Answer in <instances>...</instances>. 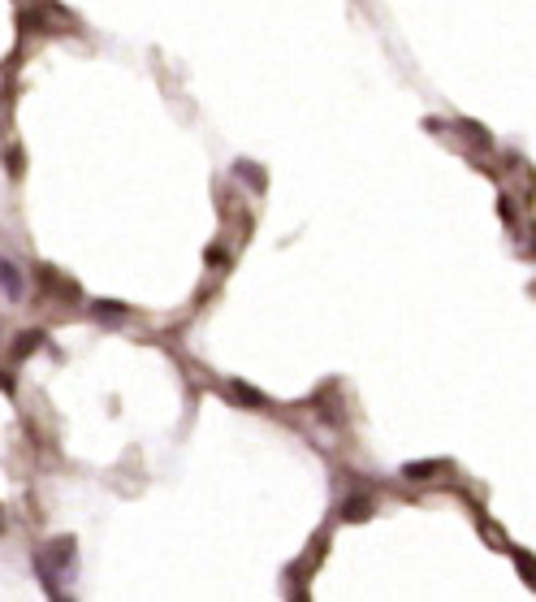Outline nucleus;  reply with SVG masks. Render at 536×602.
Masks as SVG:
<instances>
[{
  "label": "nucleus",
  "mask_w": 536,
  "mask_h": 602,
  "mask_svg": "<svg viewBox=\"0 0 536 602\" xmlns=\"http://www.w3.org/2000/svg\"><path fill=\"white\" fill-rule=\"evenodd\" d=\"M229 390H234V399H243L246 407H264V395H260L255 386H243V381H234Z\"/></svg>",
  "instance_id": "20e7f679"
},
{
  "label": "nucleus",
  "mask_w": 536,
  "mask_h": 602,
  "mask_svg": "<svg viewBox=\"0 0 536 602\" xmlns=\"http://www.w3.org/2000/svg\"><path fill=\"white\" fill-rule=\"evenodd\" d=\"M372 516V499L367 494H350L341 502V520H367Z\"/></svg>",
  "instance_id": "f257e3e1"
},
{
  "label": "nucleus",
  "mask_w": 536,
  "mask_h": 602,
  "mask_svg": "<svg viewBox=\"0 0 536 602\" xmlns=\"http://www.w3.org/2000/svg\"><path fill=\"white\" fill-rule=\"evenodd\" d=\"M441 468H445V459H419V464H407V468H402V473H407V477L411 481H428V477H437Z\"/></svg>",
  "instance_id": "7ed1b4c3"
},
{
  "label": "nucleus",
  "mask_w": 536,
  "mask_h": 602,
  "mask_svg": "<svg viewBox=\"0 0 536 602\" xmlns=\"http://www.w3.org/2000/svg\"><path fill=\"white\" fill-rule=\"evenodd\" d=\"M39 343H44V334H39V329H26L22 338H18V347H13V355H30Z\"/></svg>",
  "instance_id": "39448f33"
},
{
  "label": "nucleus",
  "mask_w": 536,
  "mask_h": 602,
  "mask_svg": "<svg viewBox=\"0 0 536 602\" xmlns=\"http://www.w3.org/2000/svg\"><path fill=\"white\" fill-rule=\"evenodd\" d=\"M0 528H4V516H0Z\"/></svg>",
  "instance_id": "423d86ee"
},
{
  "label": "nucleus",
  "mask_w": 536,
  "mask_h": 602,
  "mask_svg": "<svg viewBox=\"0 0 536 602\" xmlns=\"http://www.w3.org/2000/svg\"><path fill=\"white\" fill-rule=\"evenodd\" d=\"M0 286H4L9 300H22V277L13 269V260H0Z\"/></svg>",
  "instance_id": "f03ea898"
}]
</instances>
